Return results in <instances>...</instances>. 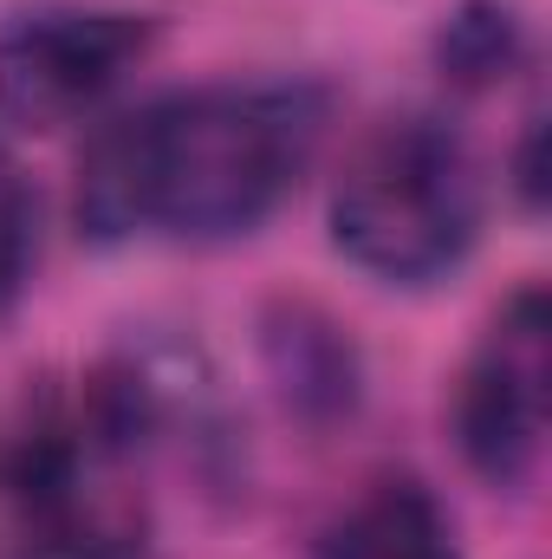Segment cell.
<instances>
[{"label": "cell", "mask_w": 552, "mask_h": 559, "mask_svg": "<svg viewBox=\"0 0 552 559\" xmlns=\"http://www.w3.org/2000/svg\"><path fill=\"white\" fill-rule=\"evenodd\" d=\"M325 138L319 85H195L163 92L111 118L79 163V235L98 248L169 241H241L254 235Z\"/></svg>", "instance_id": "1"}, {"label": "cell", "mask_w": 552, "mask_h": 559, "mask_svg": "<svg viewBox=\"0 0 552 559\" xmlns=\"http://www.w3.org/2000/svg\"><path fill=\"white\" fill-rule=\"evenodd\" d=\"M514 195H520V209H527V215H540V209H547V118H540V111L527 118L520 150H514Z\"/></svg>", "instance_id": "9"}, {"label": "cell", "mask_w": 552, "mask_h": 559, "mask_svg": "<svg viewBox=\"0 0 552 559\" xmlns=\"http://www.w3.org/2000/svg\"><path fill=\"white\" fill-rule=\"evenodd\" d=\"M261 365H267L279 411L299 417L305 429L351 423L364 404V358L351 332L312 299H274L261 312Z\"/></svg>", "instance_id": "5"}, {"label": "cell", "mask_w": 552, "mask_h": 559, "mask_svg": "<svg viewBox=\"0 0 552 559\" xmlns=\"http://www.w3.org/2000/svg\"><path fill=\"white\" fill-rule=\"evenodd\" d=\"M312 559H461V540L422 481L391 475L319 534Z\"/></svg>", "instance_id": "6"}, {"label": "cell", "mask_w": 552, "mask_h": 559, "mask_svg": "<svg viewBox=\"0 0 552 559\" xmlns=\"http://www.w3.org/2000/svg\"><path fill=\"white\" fill-rule=\"evenodd\" d=\"M527 59V20L507 0H461L435 33V66L455 92H488Z\"/></svg>", "instance_id": "7"}, {"label": "cell", "mask_w": 552, "mask_h": 559, "mask_svg": "<svg viewBox=\"0 0 552 559\" xmlns=\"http://www.w3.org/2000/svg\"><path fill=\"white\" fill-rule=\"evenodd\" d=\"M552 312L540 286H520L455 384V449L488 488H527L547 455Z\"/></svg>", "instance_id": "4"}, {"label": "cell", "mask_w": 552, "mask_h": 559, "mask_svg": "<svg viewBox=\"0 0 552 559\" xmlns=\"http://www.w3.org/2000/svg\"><path fill=\"white\" fill-rule=\"evenodd\" d=\"M481 156L448 118H384L332 182V248L384 286H435L481 241Z\"/></svg>", "instance_id": "2"}, {"label": "cell", "mask_w": 552, "mask_h": 559, "mask_svg": "<svg viewBox=\"0 0 552 559\" xmlns=\"http://www.w3.org/2000/svg\"><path fill=\"white\" fill-rule=\"evenodd\" d=\"M39 267V182L26 176L20 150L0 131V319H13V306L26 299Z\"/></svg>", "instance_id": "8"}, {"label": "cell", "mask_w": 552, "mask_h": 559, "mask_svg": "<svg viewBox=\"0 0 552 559\" xmlns=\"http://www.w3.org/2000/svg\"><path fill=\"white\" fill-rule=\"evenodd\" d=\"M156 39L149 13L124 7H33L0 33V124L65 131L85 124Z\"/></svg>", "instance_id": "3"}]
</instances>
